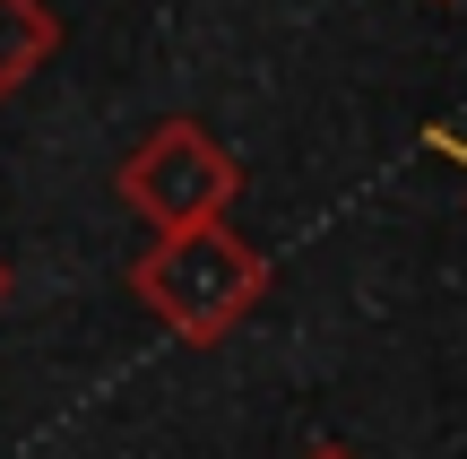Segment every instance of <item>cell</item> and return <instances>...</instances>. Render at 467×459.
I'll use <instances>...</instances> for the list:
<instances>
[]
</instances>
